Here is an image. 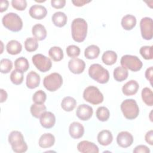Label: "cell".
Here are the masks:
<instances>
[{
	"label": "cell",
	"instance_id": "e575fe53",
	"mask_svg": "<svg viewBox=\"0 0 153 153\" xmlns=\"http://www.w3.org/2000/svg\"><path fill=\"white\" fill-rule=\"evenodd\" d=\"M38 47V40L35 38H27L25 41V48L28 52H33L37 50Z\"/></svg>",
	"mask_w": 153,
	"mask_h": 153
},
{
	"label": "cell",
	"instance_id": "277c9868",
	"mask_svg": "<svg viewBox=\"0 0 153 153\" xmlns=\"http://www.w3.org/2000/svg\"><path fill=\"white\" fill-rule=\"evenodd\" d=\"M3 26L8 30L17 32L22 29L23 22L20 17L14 13L6 14L2 19Z\"/></svg>",
	"mask_w": 153,
	"mask_h": 153
},
{
	"label": "cell",
	"instance_id": "ee69618b",
	"mask_svg": "<svg viewBox=\"0 0 153 153\" xmlns=\"http://www.w3.org/2000/svg\"><path fill=\"white\" fill-rule=\"evenodd\" d=\"M145 75L146 78L149 81L150 84L152 85V76H153V68H152V66H151V67L148 68L146 70Z\"/></svg>",
	"mask_w": 153,
	"mask_h": 153
},
{
	"label": "cell",
	"instance_id": "7c38bea8",
	"mask_svg": "<svg viewBox=\"0 0 153 153\" xmlns=\"http://www.w3.org/2000/svg\"><path fill=\"white\" fill-rule=\"evenodd\" d=\"M84 61L79 58H72L68 62V68L74 74H80L85 69Z\"/></svg>",
	"mask_w": 153,
	"mask_h": 153
},
{
	"label": "cell",
	"instance_id": "f546056e",
	"mask_svg": "<svg viewBox=\"0 0 153 153\" xmlns=\"http://www.w3.org/2000/svg\"><path fill=\"white\" fill-rule=\"evenodd\" d=\"M100 54V48L96 45L88 46L84 50V56L88 59H96Z\"/></svg>",
	"mask_w": 153,
	"mask_h": 153
},
{
	"label": "cell",
	"instance_id": "52a82bcc",
	"mask_svg": "<svg viewBox=\"0 0 153 153\" xmlns=\"http://www.w3.org/2000/svg\"><path fill=\"white\" fill-rule=\"evenodd\" d=\"M63 84V78L61 75L57 72L51 73L45 76L43 80L44 87L50 91H55L60 88Z\"/></svg>",
	"mask_w": 153,
	"mask_h": 153
},
{
	"label": "cell",
	"instance_id": "1f68e13d",
	"mask_svg": "<svg viewBox=\"0 0 153 153\" xmlns=\"http://www.w3.org/2000/svg\"><path fill=\"white\" fill-rule=\"evenodd\" d=\"M142 99L143 102L148 106L153 105V93L152 91L148 87H145L142 89L141 93Z\"/></svg>",
	"mask_w": 153,
	"mask_h": 153
},
{
	"label": "cell",
	"instance_id": "8fae6325",
	"mask_svg": "<svg viewBox=\"0 0 153 153\" xmlns=\"http://www.w3.org/2000/svg\"><path fill=\"white\" fill-rule=\"evenodd\" d=\"M117 142L120 147L126 148L132 145L133 142V137L130 133L127 131H123L118 134Z\"/></svg>",
	"mask_w": 153,
	"mask_h": 153
},
{
	"label": "cell",
	"instance_id": "60d3db41",
	"mask_svg": "<svg viewBox=\"0 0 153 153\" xmlns=\"http://www.w3.org/2000/svg\"><path fill=\"white\" fill-rule=\"evenodd\" d=\"M11 5L16 10L23 11L27 7V2L25 0H12Z\"/></svg>",
	"mask_w": 153,
	"mask_h": 153
},
{
	"label": "cell",
	"instance_id": "7dc6e473",
	"mask_svg": "<svg viewBox=\"0 0 153 153\" xmlns=\"http://www.w3.org/2000/svg\"><path fill=\"white\" fill-rule=\"evenodd\" d=\"M90 1H85V0H75V1H72V4L76 7H81L84 5L85 4L90 2Z\"/></svg>",
	"mask_w": 153,
	"mask_h": 153
},
{
	"label": "cell",
	"instance_id": "f35d334b",
	"mask_svg": "<svg viewBox=\"0 0 153 153\" xmlns=\"http://www.w3.org/2000/svg\"><path fill=\"white\" fill-rule=\"evenodd\" d=\"M139 52L146 60H151L153 58L152 46H143L140 48Z\"/></svg>",
	"mask_w": 153,
	"mask_h": 153
},
{
	"label": "cell",
	"instance_id": "4316f807",
	"mask_svg": "<svg viewBox=\"0 0 153 153\" xmlns=\"http://www.w3.org/2000/svg\"><path fill=\"white\" fill-rule=\"evenodd\" d=\"M117 54L112 50L105 51L102 56V62L106 65H112L117 62Z\"/></svg>",
	"mask_w": 153,
	"mask_h": 153
},
{
	"label": "cell",
	"instance_id": "2e32d148",
	"mask_svg": "<svg viewBox=\"0 0 153 153\" xmlns=\"http://www.w3.org/2000/svg\"><path fill=\"white\" fill-rule=\"evenodd\" d=\"M39 118L41 125L45 128H52L56 123V117L54 115L49 111H45Z\"/></svg>",
	"mask_w": 153,
	"mask_h": 153
},
{
	"label": "cell",
	"instance_id": "ab89813d",
	"mask_svg": "<svg viewBox=\"0 0 153 153\" xmlns=\"http://www.w3.org/2000/svg\"><path fill=\"white\" fill-rule=\"evenodd\" d=\"M67 55L71 58H76L80 54V48L75 45H70L66 48Z\"/></svg>",
	"mask_w": 153,
	"mask_h": 153
},
{
	"label": "cell",
	"instance_id": "ac0fdd59",
	"mask_svg": "<svg viewBox=\"0 0 153 153\" xmlns=\"http://www.w3.org/2000/svg\"><path fill=\"white\" fill-rule=\"evenodd\" d=\"M40 76L35 71L29 72L26 76V86L30 89H33L38 87L40 84Z\"/></svg>",
	"mask_w": 153,
	"mask_h": 153
},
{
	"label": "cell",
	"instance_id": "5bb4252c",
	"mask_svg": "<svg viewBox=\"0 0 153 153\" xmlns=\"http://www.w3.org/2000/svg\"><path fill=\"white\" fill-rule=\"evenodd\" d=\"M29 13L31 17L36 20H41L47 16V10L43 5L35 4L30 7Z\"/></svg>",
	"mask_w": 153,
	"mask_h": 153
},
{
	"label": "cell",
	"instance_id": "f6af8a7d",
	"mask_svg": "<svg viewBox=\"0 0 153 153\" xmlns=\"http://www.w3.org/2000/svg\"><path fill=\"white\" fill-rule=\"evenodd\" d=\"M145 139L146 142L151 145L153 144V130H151L148 131L145 136Z\"/></svg>",
	"mask_w": 153,
	"mask_h": 153
},
{
	"label": "cell",
	"instance_id": "d590c367",
	"mask_svg": "<svg viewBox=\"0 0 153 153\" xmlns=\"http://www.w3.org/2000/svg\"><path fill=\"white\" fill-rule=\"evenodd\" d=\"M10 80L15 85H20L23 81V72L15 69L10 74Z\"/></svg>",
	"mask_w": 153,
	"mask_h": 153
},
{
	"label": "cell",
	"instance_id": "bcb514c9",
	"mask_svg": "<svg viewBox=\"0 0 153 153\" xmlns=\"http://www.w3.org/2000/svg\"><path fill=\"white\" fill-rule=\"evenodd\" d=\"M9 5V2L7 0H1L0 1V12L2 13L7 10Z\"/></svg>",
	"mask_w": 153,
	"mask_h": 153
},
{
	"label": "cell",
	"instance_id": "603a6c76",
	"mask_svg": "<svg viewBox=\"0 0 153 153\" xmlns=\"http://www.w3.org/2000/svg\"><path fill=\"white\" fill-rule=\"evenodd\" d=\"M136 25V19L135 16L131 14L124 16L121 19V26L126 30L133 29Z\"/></svg>",
	"mask_w": 153,
	"mask_h": 153
},
{
	"label": "cell",
	"instance_id": "4fadbf2b",
	"mask_svg": "<svg viewBox=\"0 0 153 153\" xmlns=\"http://www.w3.org/2000/svg\"><path fill=\"white\" fill-rule=\"evenodd\" d=\"M93 110L92 107L86 104L79 105L76 111V115L78 118L82 121L88 120L92 116Z\"/></svg>",
	"mask_w": 153,
	"mask_h": 153
},
{
	"label": "cell",
	"instance_id": "e0dca14e",
	"mask_svg": "<svg viewBox=\"0 0 153 153\" xmlns=\"http://www.w3.org/2000/svg\"><path fill=\"white\" fill-rule=\"evenodd\" d=\"M69 133L73 139H79L82 137L84 133V128L81 123L75 121L70 124Z\"/></svg>",
	"mask_w": 153,
	"mask_h": 153
},
{
	"label": "cell",
	"instance_id": "4dcf8cb0",
	"mask_svg": "<svg viewBox=\"0 0 153 153\" xmlns=\"http://www.w3.org/2000/svg\"><path fill=\"white\" fill-rule=\"evenodd\" d=\"M49 56L55 62H59L63 58V53L62 49L57 46L52 47L48 50Z\"/></svg>",
	"mask_w": 153,
	"mask_h": 153
},
{
	"label": "cell",
	"instance_id": "484cf974",
	"mask_svg": "<svg viewBox=\"0 0 153 153\" xmlns=\"http://www.w3.org/2000/svg\"><path fill=\"white\" fill-rule=\"evenodd\" d=\"M128 72L126 68L123 66H118L114 70V78L118 82H122L128 77Z\"/></svg>",
	"mask_w": 153,
	"mask_h": 153
},
{
	"label": "cell",
	"instance_id": "83f0119b",
	"mask_svg": "<svg viewBox=\"0 0 153 153\" xmlns=\"http://www.w3.org/2000/svg\"><path fill=\"white\" fill-rule=\"evenodd\" d=\"M76 101L74 98L71 96L65 97L61 102L62 108L66 112H71L75 108Z\"/></svg>",
	"mask_w": 153,
	"mask_h": 153
},
{
	"label": "cell",
	"instance_id": "d4e9b609",
	"mask_svg": "<svg viewBox=\"0 0 153 153\" xmlns=\"http://www.w3.org/2000/svg\"><path fill=\"white\" fill-rule=\"evenodd\" d=\"M6 50L10 54L16 55L22 51V45L17 40H11L7 43Z\"/></svg>",
	"mask_w": 153,
	"mask_h": 153
},
{
	"label": "cell",
	"instance_id": "ffe728a7",
	"mask_svg": "<svg viewBox=\"0 0 153 153\" xmlns=\"http://www.w3.org/2000/svg\"><path fill=\"white\" fill-rule=\"evenodd\" d=\"M55 142L54 135L50 133H46L42 134L39 139V145L42 148H48L51 147Z\"/></svg>",
	"mask_w": 153,
	"mask_h": 153
},
{
	"label": "cell",
	"instance_id": "7402d4cb",
	"mask_svg": "<svg viewBox=\"0 0 153 153\" xmlns=\"http://www.w3.org/2000/svg\"><path fill=\"white\" fill-rule=\"evenodd\" d=\"M32 33L34 38L38 41L44 40L47 36L46 29L40 23L36 24L32 27Z\"/></svg>",
	"mask_w": 153,
	"mask_h": 153
},
{
	"label": "cell",
	"instance_id": "8d00e7d4",
	"mask_svg": "<svg viewBox=\"0 0 153 153\" xmlns=\"http://www.w3.org/2000/svg\"><path fill=\"white\" fill-rule=\"evenodd\" d=\"M0 68L1 73L8 74L13 68V62L8 59H2L1 60Z\"/></svg>",
	"mask_w": 153,
	"mask_h": 153
},
{
	"label": "cell",
	"instance_id": "74e56055",
	"mask_svg": "<svg viewBox=\"0 0 153 153\" xmlns=\"http://www.w3.org/2000/svg\"><path fill=\"white\" fill-rule=\"evenodd\" d=\"M47 99L46 93L42 90L36 91L32 96V100L35 103H44Z\"/></svg>",
	"mask_w": 153,
	"mask_h": 153
},
{
	"label": "cell",
	"instance_id": "7a4b0ae2",
	"mask_svg": "<svg viewBox=\"0 0 153 153\" xmlns=\"http://www.w3.org/2000/svg\"><path fill=\"white\" fill-rule=\"evenodd\" d=\"M8 142L12 149L16 153L25 152L27 150V145L20 131H13L8 135Z\"/></svg>",
	"mask_w": 153,
	"mask_h": 153
},
{
	"label": "cell",
	"instance_id": "6da1fadb",
	"mask_svg": "<svg viewBox=\"0 0 153 153\" xmlns=\"http://www.w3.org/2000/svg\"><path fill=\"white\" fill-rule=\"evenodd\" d=\"M87 23L84 19H75L71 24V33L73 39L77 42H83L87 36Z\"/></svg>",
	"mask_w": 153,
	"mask_h": 153
},
{
	"label": "cell",
	"instance_id": "c3c4849f",
	"mask_svg": "<svg viewBox=\"0 0 153 153\" xmlns=\"http://www.w3.org/2000/svg\"><path fill=\"white\" fill-rule=\"evenodd\" d=\"M0 93H1V100H0V102L1 103H3L4 102H5L7 100L8 95H7V93L6 91L4 90L2 88L0 89Z\"/></svg>",
	"mask_w": 153,
	"mask_h": 153
},
{
	"label": "cell",
	"instance_id": "836d02e7",
	"mask_svg": "<svg viewBox=\"0 0 153 153\" xmlns=\"http://www.w3.org/2000/svg\"><path fill=\"white\" fill-rule=\"evenodd\" d=\"M96 117L100 121H106L110 116L109 109L105 106H100L96 110Z\"/></svg>",
	"mask_w": 153,
	"mask_h": 153
},
{
	"label": "cell",
	"instance_id": "3957f363",
	"mask_svg": "<svg viewBox=\"0 0 153 153\" xmlns=\"http://www.w3.org/2000/svg\"><path fill=\"white\" fill-rule=\"evenodd\" d=\"M88 75L90 78L100 84L108 82L109 79L108 71L98 63L93 64L90 66Z\"/></svg>",
	"mask_w": 153,
	"mask_h": 153
},
{
	"label": "cell",
	"instance_id": "7bdbcfd3",
	"mask_svg": "<svg viewBox=\"0 0 153 153\" xmlns=\"http://www.w3.org/2000/svg\"><path fill=\"white\" fill-rule=\"evenodd\" d=\"M134 153H149L150 150L148 146L144 145H139L135 147L133 149Z\"/></svg>",
	"mask_w": 153,
	"mask_h": 153
},
{
	"label": "cell",
	"instance_id": "b9f144b4",
	"mask_svg": "<svg viewBox=\"0 0 153 153\" xmlns=\"http://www.w3.org/2000/svg\"><path fill=\"white\" fill-rule=\"evenodd\" d=\"M51 6L56 9H60L65 7L66 4L65 0H51Z\"/></svg>",
	"mask_w": 153,
	"mask_h": 153
},
{
	"label": "cell",
	"instance_id": "d6a6232c",
	"mask_svg": "<svg viewBox=\"0 0 153 153\" xmlns=\"http://www.w3.org/2000/svg\"><path fill=\"white\" fill-rule=\"evenodd\" d=\"M14 66L16 69L19 70L22 72H25L28 70L29 68V63L27 59L23 57H20L15 60Z\"/></svg>",
	"mask_w": 153,
	"mask_h": 153
},
{
	"label": "cell",
	"instance_id": "cb8c5ba5",
	"mask_svg": "<svg viewBox=\"0 0 153 153\" xmlns=\"http://www.w3.org/2000/svg\"><path fill=\"white\" fill-rule=\"evenodd\" d=\"M66 15L62 11H57L52 16V22L53 24L59 27H63L67 22Z\"/></svg>",
	"mask_w": 153,
	"mask_h": 153
},
{
	"label": "cell",
	"instance_id": "5b68a950",
	"mask_svg": "<svg viewBox=\"0 0 153 153\" xmlns=\"http://www.w3.org/2000/svg\"><path fill=\"white\" fill-rule=\"evenodd\" d=\"M121 110L124 117L128 120H134L139 114V108L136 102L132 99L124 100L121 104Z\"/></svg>",
	"mask_w": 153,
	"mask_h": 153
},
{
	"label": "cell",
	"instance_id": "ba28073f",
	"mask_svg": "<svg viewBox=\"0 0 153 153\" xmlns=\"http://www.w3.org/2000/svg\"><path fill=\"white\" fill-rule=\"evenodd\" d=\"M120 63L122 66L133 72L140 71L143 66V63L139 57L129 54L122 56Z\"/></svg>",
	"mask_w": 153,
	"mask_h": 153
},
{
	"label": "cell",
	"instance_id": "d6986e66",
	"mask_svg": "<svg viewBox=\"0 0 153 153\" xmlns=\"http://www.w3.org/2000/svg\"><path fill=\"white\" fill-rule=\"evenodd\" d=\"M139 84L135 80H130L127 82L122 88V91L126 96L135 94L139 90Z\"/></svg>",
	"mask_w": 153,
	"mask_h": 153
},
{
	"label": "cell",
	"instance_id": "9a60e30c",
	"mask_svg": "<svg viewBox=\"0 0 153 153\" xmlns=\"http://www.w3.org/2000/svg\"><path fill=\"white\" fill-rule=\"evenodd\" d=\"M77 149L82 153H98L99 151V148L96 144L88 140H82L79 142L77 145Z\"/></svg>",
	"mask_w": 153,
	"mask_h": 153
},
{
	"label": "cell",
	"instance_id": "30bf717a",
	"mask_svg": "<svg viewBox=\"0 0 153 153\" xmlns=\"http://www.w3.org/2000/svg\"><path fill=\"white\" fill-rule=\"evenodd\" d=\"M140 32L142 38L145 40H151L153 36V22L148 17H143L140 22Z\"/></svg>",
	"mask_w": 153,
	"mask_h": 153
},
{
	"label": "cell",
	"instance_id": "9c48e42d",
	"mask_svg": "<svg viewBox=\"0 0 153 153\" xmlns=\"http://www.w3.org/2000/svg\"><path fill=\"white\" fill-rule=\"evenodd\" d=\"M32 60L36 69L42 72H46L51 68L52 62L50 59L42 54H35Z\"/></svg>",
	"mask_w": 153,
	"mask_h": 153
},
{
	"label": "cell",
	"instance_id": "8992f818",
	"mask_svg": "<svg viewBox=\"0 0 153 153\" xmlns=\"http://www.w3.org/2000/svg\"><path fill=\"white\" fill-rule=\"evenodd\" d=\"M84 99L93 104L98 105L103 100V96L99 89L95 86H88L85 88L83 92Z\"/></svg>",
	"mask_w": 153,
	"mask_h": 153
},
{
	"label": "cell",
	"instance_id": "f1b7e54d",
	"mask_svg": "<svg viewBox=\"0 0 153 153\" xmlns=\"http://www.w3.org/2000/svg\"><path fill=\"white\" fill-rule=\"evenodd\" d=\"M47 108L44 103H33L30 106V112L32 115L36 118H39L46 111Z\"/></svg>",
	"mask_w": 153,
	"mask_h": 153
},
{
	"label": "cell",
	"instance_id": "44dd1931",
	"mask_svg": "<svg viewBox=\"0 0 153 153\" xmlns=\"http://www.w3.org/2000/svg\"><path fill=\"white\" fill-rule=\"evenodd\" d=\"M113 140L112 133L108 130H103L100 131L97 134V141L103 146L110 145Z\"/></svg>",
	"mask_w": 153,
	"mask_h": 153
}]
</instances>
